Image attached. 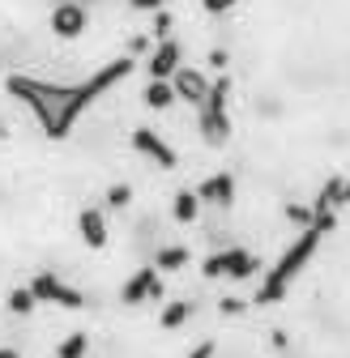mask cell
<instances>
[{"label":"cell","instance_id":"1","mask_svg":"<svg viewBox=\"0 0 350 358\" xmlns=\"http://www.w3.org/2000/svg\"><path fill=\"white\" fill-rule=\"evenodd\" d=\"M128 73H133V56H120V60L103 64L99 73H90L85 81H73V85H64V81H43V77H30V73H13L5 85H9V94L18 103L30 107V115L43 128V137L64 141L69 132H73V124L81 120V111L90 107V103H99L107 90L120 85Z\"/></svg>","mask_w":350,"mask_h":358},{"label":"cell","instance_id":"2","mask_svg":"<svg viewBox=\"0 0 350 358\" xmlns=\"http://www.w3.org/2000/svg\"><path fill=\"white\" fill-rule=\"evenodd\" d=\"M321 239H325V231H321V227H303V231H299V239L278 256V264L265 273V282H260V290H256V303H260V307H270V303H282V299H286L290 282L303 273V264L316 256Z\"/></svg>","mask_w":350,"mask_h":358},{"label":"cell","instance_id":"3","mask_svg":"<svg viewBox=\"0 0 350 358\" xmlns=\"http://www.w3.org/2000/svg\"><path fill=\"white\" fill-rule=\"evenodd\" d=\"M227 99H231V81L227 77H218V81H209V94H205V103H201V137L209 141V145H223L227 137H231V120H227Z\"/></svg>","mask_w":350,"mask_h":358},{"label":"cell","instance_id":"4","mask_svg":"<svg viewBox=\"0 0 350 358\" xmlns=\"http://www.w3.org/2000/svg\"><path fill=\"white\" fill-rule=\"evenodd\" d=\"M260 268V260L244 248H227V252H214L205 260V278H227V282H248Z\"/></svg>","mask_w":350,"mask_h":358},{"label":"cell","instance_id":"5","mask_svg":"<svg viewBox=\"0 0 350 358\" xmlns=\"http://www.w3.org/2000/svg\"><path fill=\"white\" fill-rule=\"evenodd\" d=\"M30 294H34V303H56V307H69V311L85 307V294L73 290L69 282H60L56 273H34L30 278Z\"/></svg>","mask_w":350,"mask_h":358},{"label":"cell","instance_id":"6","mask_svg":"<svg viewBox=\"0 0 350 358\" xmlns=\"http://www.w3.org/2000/svg\"><path fill=\"white\" fill-rule=\"evenodd\" d=\"M133 150H137V154H146L150 162H158L162 171H171L175 162H180V154H175V150L158 137L154 128H137V132H133Z\"/></svg>","mask_w":350,"mask_h":358},{"label":"cell","instance_id":"7","mask_svg":"<svg viewBox=\"0 0 350 358\" xmlns=\"http://www.w3.org/2000/svg\"><path fill=\"white\" fill-rule=\"evenodd\" d=\"M171 90H175V99L201 107L205 94H209V81H205V73H197V69H175V73H171Z\"/></svg>","mask_w":350,"mask_h":358},{"label":"cell","instance_id":"8","mask_svg":"<svg viewBox=\"0 0 350 358\" xmlns=\"http://www.w3.org/2000/svg\"><path fill=\"white\" fill-rule=\"evenodd\" d=\"M124 303H146V299H158L162 294V282H158V268H141V273H133L124 282Z\"/></svg>","mask_w":350,"mask_h":358},{"label":"cell","instance_id":"9","mask_svg":"<svg viewBox=\"0 0 350 358\" xmlns=\"http://www.w3.org/2000/svg\"><path fill=\"white\" fill-rule=\"evenodd\" d=\"M175 69H180V43H175V38H158V48L150 56V77L154 81H171Z\"/></svg>","mask_w":350,"mask_h":358},{"label":"cell","instance_id":"10","mask_svg":"<svg viewBox=\"0 0 350 358\" xmlns=\"http://www.w3.org/2000/svg\"><path fill=\"white\" fill-rule=\"evenodd\" d=\"M52 30H56L60 38H77V34L85 30V9L73 5V0L56 5V9H52Z\"/></svg>","mask_w":350,"mask_h":358},{"label":"cell","instance_id":"11","mask_svg":"<svg viewBox=\"0 0 350 358\" xmlns=\"http://www.w3.org/2000/svg\"><path fill=\"white\" fill-rule=\"evenodd\" d=\"M77 231H81V239L90 243L94 252L107 248V217H103V209H81L77 213Z\"/></svg>","mask_w":350,"mask_h":358},{"label":"cell","instance_id":"12","mask_svg":"<svg viewBox=\"0 0 350 358\" xmlns=\"http://www.w3.org/2000/svg\"><path fill=\"white\" fill-rule=\"evenodd\" d=\"M197 196L209 201V205H218V209H227V205L235 201V179H231V175H209L205 184L197 188Z\"/></svg>","mask_w":350,"mask_h":358},{"label":"cell","instance_id":"13","mask_svg":"<svg viewBox=\"0 0 350 358\" xmlns=\"http://www.w3.org/2000/svg\"><path fill=\"white\" fill-rule=\"evenodd\" d=\"M175 103V90H171V81H150L146 85V107H154V111H167Z\"/></svg>","mask_w":350,"mask_h":358},{"label":"cell","instance_id":"14","mask_svg":"<svg viewBox=\"0 0 350 358\" xmlns=\"http://www.w3.org/2000/svg\"><path fill=\"white\" fill-rule=\"evenodd\" d=\"M171 213H175V222H192L197 213H201V196L197 192H175V205H171Z\"/></svg>","mask_w":350,"mask_h":358},{"label":"cell","instance_id":"15","mask_svg":"<svg viewBox=\"0 0 350 358\" xmlns=\"http://www.w3.org/2000/svg\"><path fill=\"white\" fill-rule=\"evenodd\" d=\"M188 311H192V303H188V299H180V303H167L158 320H162V329H180V324L188 320Z\"/></svg>","mask_w":350,"mask_h":358},{"label":"cell","instance_id":"16","mask_svg":"<svg viewBox=\"0 0 350 358\" xmlns=\"http://www.w3.org/2000/svg\"><path fill=\"white\" fill-rule=\"evenodd\" d=\"M342 188H346V179H329V184L321 188V201H316L312 209H316V213H329L333 205H342Z\"/></svg>","mask_w":350,"mask_h":358},{"label":"cell","instance_id":"17","mask_svg":"<svg viewBox=\"0 0 350 358\" xmlns=\"http://www.w3.org/2000/svg\"><path fill=\"white\" fill-rule=\"evenodd\" d=\"M184 264H188V248H162L154 268L158 273H171V268H184Z\"/></svg>","mask_w":350,"mask_h":358},{"label":"cell","instance_id":"18","mask_svg":"<svg viewBox=\"0 0 350 358\" xmlns=\"http://www.w3.org/2000/svg\"><path fill=\"white\" fill-rule=\"evenodd\" d=\"M85 333H73V337H64L60 341V350H56V358H85Z\"/></svg>","mask_w":350,"mask_h":358},{"label":"cell","instance_id":"19","mask_svg":"<svg viewBox=\"0 0 350 358\" xmlns=\"http://www.w3.org/2000/svg\"><path fill=\"white\" fill-rule=\"evenodd\" d=\"M9 307L18 311V316H30V311H34V294H30V286H26V290H13V294H9Z\"/></svg>","mask_w":350,"mask_h":358},{"label":"cell","instance_id":"20","mask_svg":"<svg viewBox=\"0 0 350 358\" xmlns=\"http://www.w3.org/2000/svg\"><path fill=\"white\" fill-rule=\"evenodd\" d=\"M286 217H290V227H312V209L308 205H286Z\"/></svg>","mask_w":350,"mask_h":358},{"label":"cell","instance_id":"21","mask_svg":"<svg viewBox=\"0 0 350 358\" xmlns=\"http://www.w3.org/2000/svg\"><path fill=\"white\" fill-rule=\"evenodd\" d=\"M128 201H133V192H128L124 184H115V188H107V205H111V209H124Z\"/></svg>","mask_w":350,"mask_h":358},{"label":"cell","instance_id":"22","mask_svg":"<svg viewBox=\"0 0 350 358\" xmlns=\"http://www.w3.org/2000/svg\"><path fill=\"white\" fill-rule=\"evenodd\" d=\"M231 5H235V0H201V9H205V13H227Z\"/></svg>","mask_w":350,"mask_h":358},{"label":"cell","instance_id":"23","mask_svg":"<svg viewBox=\"0 0 350 358\" xmlns=\"http://www.w3.org/2000/svg\"><path fill=\"white\" fill-rule=\"evenodd\" d=\"M167 30H171V13H162V9H158V17H154V34H158V38H167Z\"/></svg>","mask_w":350,"mask_h":358},{"label":"cell","instance_id":"24","mask_svg":"<svg viewBox=\"0 0 350 358\" xmlns=\"http://www.w3.org/2000/svg\"><path fill=\"white\" fill-rule=\"evenodd\" d=\"M218 307H223V316H239V311H244V303H239V299H223Z\"/></svg>","mask_w":350,"mask_h":358},{"label":"cell","instance_id":"25","mask_svg":"<svg viewBox=\"0 0 350 358\" xmlns=\"http://www.w3.org/2000/svg\"><path fill=\"white\" fill-rule=\"evenodd\" d=\"M133 9H146V13H158L162 9V0H128Z\"/></svg>","mask_w":350,"mask_h":358},{"label":"cell","instance_id":"26","mask_svg":"<svg viewBox=\"0 0 350 358\" xmlns=\"http://www.w3.org/2000/svg\"><path fill=\"white\" fill-rule=\"evenodd\" d=\"M188 358H214V341H201V345H197Z\"/></svg>","mask_w":350,"mask_h":358},{"label":"cell","instance_id":"27","mask_svg":"<svg viewBox=\"0 0 350 358\" xmlns=\"http://www.w3.org/2000/svg\"><path fill=\"white\" fill-rule=\"evenodd\" d=\"M0 358H22V354L18 350H0Z\"/></svg>","mask_w":350,"mask_h":358},{"label":"cell","instance_id":"28","mask_svg":"<svg viewBox=\"0 0 350 358\" xmlns=\"http://www.w3.org/2000/svg\"><path fill=\"white\" fill-rule=\"evenodd\" d=\"M342 201H350V184H346V188H342Z\"/></svg>","mask_w":350,"mask_h":358}]
</instances>
